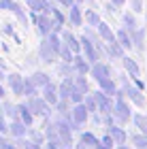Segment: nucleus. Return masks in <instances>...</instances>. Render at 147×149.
<instances>
[{"instance_id": "nucleus-47", "label": "nucleus", "mask_w": 147, "mask_h": 149, "mask_svg": "<svg viewBox=\"0 0 147 149\" xmlns=\"http://www.w3.org/2000/svg\"><path fill=\"white\" fill-rule=\"evenodd\" d=\"M111 2H113V4H115V6H122V4L126 2V0H111Z\"/></svg>"}, {"instance_id": "nucleus-48", "label": "nucleus", "mask_w": 147, "mask_h": 149, "mask_svg": "<svg viewBox=\"0 0 147 149\" xmlns=\"http://www.w3.org/2000/svg\"><path fill=\"white\" fill-rule=\"evenodd\" d=\"M6 143V141H4V136H2V132H0V149H2V145Z\"/></svg>"}, {"instance_id": "nucleus-22", "label": "nucleus", "mask_w": 147, "mask_h": 149, "mask_svg": "<svg viewBox=\"0 0 147 149\" xmlns=\"http://www.w3.org/2000/svg\"><path fill=\"white\" fill-rule=\"evenodd\" d=\"M109 134H111V139L115 141V143L122 145L124 141H126V132L122 130V128H115V126H109Z\"/></svg>"}, {"instance_id": "nucleus-24", "label": "nucleus", "mask_w": 147, "mask_h": 149, "mask_svg": "<svg viewBox=\"0 0 147 149\" xmlns=\"http://www.w3.org/2000/svg\"><path fill=\"white\" fill-rule=\"evenodd\" d=\"M26 4H28L34 13H43V11L49 6V4H47V0H26Z\"/></svg>"}, {"instance_id": "nucleus-49", "label": "nucleus", "mask_w": 147, "mask_h": 149, "mask_svg": "<svg viewBox=\"0 0 147 149\" xmlns=\"http://www.w3.org/2000/svg\"><path fill=\"white\" fill-rule=\"evenodd\" d=\"M4 98V90H2V85H0V100Z\"/></svg>"}, {"instance_id": "nucleus-5", "label": "nucleus", "mask_w": 147, "mask_h": 149, "mask_svg": "<svg viewBox=\"0 0 147 149\" xmlns=\"http://www.w3.org/2000/svg\"><path fill=\"white\" fill-rule=\"evenodd\" d=\"M81 45H83V49H85L88 62H90V64H96V62H98V51H96V47H94V40H92V36H90V34L81 36Z\"/></svg>"}, {"instance_id": "nucleus-4", "label": "nucleus", "mask_w": 147, "mask_h": 149, "mask_svg": "<svg viewBox=\"0 0 147 149\" xmlns=\"http://www.w3.org/2000/svg\"><path fill=\"white\" fill-rule=\"evenodd\" d=\"M0 9H2V11H11L22 24H28V17H26V13L22 11V6H19L15 0H0Z\"/></svg>"}, {"instance_id": "nucleus-44", "label": "nucleus", "mask_w": 147, "mask_h": 149, "mask_svg": "<svg viewBox=\"0 0 147 149\" xmlns=\"http://www.w3.org/2000/svg\"><path fill=\"white\" fill-rule=\"evenodd\" d=\"M56 2L64 4V6H72V4H75V0H56Z\"/></svg>"}, {"instance_id": "nucleus-7", "label": "nucleus", "mask_w": 147, "mask_h": 149, "mask_svg": "<svg viewBox=\"0 0 147 149\" xmlns=\"http://www.w3.org/2000/svg\"><path fill=\"white\" fill-rule=\"evenodd\" d=\"M122 94H124V92L117 94V102H115V107H113V109H115V115H117L119 121H128V119H130V109H128V104L124 102Z\"/></svg>"}, {"instance_id": "nucleus-6", "label": "nucleus", "mask_w": 147, "mask_h": 149, "mask_svg": "<svg viewBox=\"0 0 147 149\" xmlns=\"http://www.w3.org/2000/svg\"><path fill=\"white\" fill-rule=\"evenodd\" d=\"M6 81H9V87L13 90V94H17V96H24V83H26V79L22 77V74L11 72L9 77H6Z\"/></svg>"}, {"instance_id": "nucleus-21", "label": "nucleus", "mask_w": 147, "mask_h": 149, "mask_svg": "<svg viewBox=\"0 0 147 149\" xmlns=\"http://www.w3.org/2000/svg\"><path fill=\"white\" fill-rule=\"evenodd\" d=\"M81 22H83L81 9H79V4H72L70 6V24L72 26H81Z\"/></svg>"}, {"instance_id": "nucleus-1", "label": "nucleus", "mask_w": 147, "mask_h": 149, "mask_svg": "<svg viewBox=\"0 0 147 149\" xmlns=\"http://www.w3.org/2000/svg\"><path fill=\"white\" fill-rule=\"evenodd\" d=\"M60 45H62V40L58 38V34L56 32H51V34L47 36L41 43V49H38V56H41V60L43 62H47V64H53L58 60V56H60Z\"/></svg>"}, {"instance_id": "nucleus-46", "label": "nucleus", "mask_w": 147, "mask_h": 149, "mask_svg": "<svg viewBox=\"0 0 147 149\" xmlns=\"http://www.w3.org/2000/svg\"><path fill=\"white\" fill-rule=\"evenodd\" d=\"M75 149H90V145H85V143H83V141H81V143H79V145H77Z\"/></svg>"}, {"instance_id": "nucleus-51", "label": "nucleus", "mask_w": 147, "mask_h": 149, "mask_svg": "<svg viewBox=\"0 0 147 149\" xmlns=\"http://www.w3.org/2000/svg\"><path fill=\"white\" fill-rule=\"evenodd\" d=\"M0 79H4V74H2V70H0Z\"/></svg>"}, {"instance_id": "nucleus-39", "label": "nucleus", "mask_w": 147, "mask_h": 149, "mask_svg": "<svg viewBox=\"0 0 147 149\" xmlns=\"http://www.w3.org/2000/svg\"><path fill=\"white\" fill-rule=\"evenodd\" d=\"M0 132L9 134V124H6V115L4 113H0Z\"/></svg>"}, {"instance_id": "nucleus-23", "label": "nucleus", "mask_w": 147, "mask_h": 149, "mask_svg": "<svg viewBox=\"0 0 147 149\" xmlns=\"http://www.w3.org/2000/svg\"><path fill=\"white\" fill-rule=\"evenodd\" d=\"M98 32H100V36H102V38L107 40V43H109V40H113V38H117V36L111 32L109 24H105V22H100V24H98Z\"/></svg>"}, {"instance_id": "nucleus-29", "label": "nucleus", "mask_w": 147, "mask_h": 149, "mask_svg": "<svg viewBox=\"0 0 147 149\" xmlns=\"http://www.w3.org/2000/svg\"><path fill=\"white\" fill-rule=\"evenodd\" d=\"M109 53H111L113 58H122V56H124V51H122V45H119V40H117V38L109 40Z\"/></svg>"}, {"instance_id": "nucleus-35", "label": "nucleus", "mask_w": 147, "mask_h": 149, "mask_svg": "<svg viewBox=\"0 0 147 149\" xmlns=\"http://www.w3.org/2000/svg\"><path fill=\"white\" fill-rule=\"evenodd\" d=\"M134 124H137L139 130H143V132L147 134V117H145V115H137V117H134Z\"/></svg>"}, {"instance_id": "nucleus-38", "label": "nucleus", "mask_w": 147, "mask_h": 149, "mask_svg": "<svg viewBox=\"0 0 147 149\" xmlns=\"http://www.w3.org/2000/svg\"><path fill=\"white\" fill-rule=\"evenodd\" d=\"M85 107H88V111H96V109H98L96 98H94V96H88V98H85Z\"/></svg>"}, {"instance_id": "nucleus-3", "label": "nucleus", "mask_w": 147, "mask_h": 149, "mask_svg": "<svg viewBox=\"0 0 147 149\" xmlns=\"http://www.w3.org/2000/svg\"><path fill=\"white\" fill-rule=\"evenodd\" d=\"M36 24H38V32H41L43 36H49L51 32H56V30H58V28H56V22H53V17L49 15L47 11H43L41 15H38Z\"/></svg>"}, {"instance_id": "nucleus-25", "label": "nucleus", "mask_w": 147, "mask_h": 149, "mask_svg": "<svg viewBox=\"0 0 147 149\" xmlns=\"http://www.w3.org/2000/svg\"><path fill=\"white\" fill-rule=\"evenodd\" d=\"M15 145H17L19 149H43V147L38 145V143H34L32 139H30V141H28V139L24 141V136H19V139L15 141Z\"/></svg>"}, {"instance_id": "nucleus-20", "label": "nucleus", "mask_w": 147, "mask_h": 149, "mask_svg": "<svg viewBox=\"0 0 147 149\" xmlns=\"http://www.w3.org/2000/svg\"><path fill=\"white\" fill-rule=\"evenodd\" d=\"M30 79H32V83H34L36 87H45L47 83H51V81H49V74H45V72H34Z\"/></svg>"}, {"instance_id": "nucleus-15", "label": "nucleus", "mask_w": 147, "mask_h": 149, "mask_svg": "<svg viewBox=\"0 0 147 149\" xmlns=\"http://www.w3.org/2000/svg\"><path fill=\"white\" fill-rule=\"evenodd\" d=\"M62 40H64V43L72 49V53H79V49L83 47V45H81V40H77L72 32H64V34H62Z\"/></svg>"}, {"instance_id": "nucleus-41", "label": "nucleus", "mask_w": 147, "mask_h": 149, "mask_svg": "<svg viewBox=\"0 0 147 149\" xmlns=\"http://www.w3.org/2000/svg\"><path fill=\"white\" fill-rule=\"evenodd\" d=\"M111 145H113V139H111V134H109V136H105L102 141H100V147L98 149H111Z\"/></svg>"}, {"instance_id": "nucleus-37", "label": "nucleus", "mask_w": 147, "mask_h": 149, "mask_svg": "<svg viewBox=\"0 0 147 149\" xmlns=\"http://www.w3.org/2000/svg\"><path fill=\"white\" fill-rule=\"evenodd\" d=\"M124 22H126V26H128V32L132 34V32L137 30V22H134V17L130 15V13H126V17H124Z\"/></svg>"}, {"instance_id": "nucleus-40", "label": "nucleus", "mask_w": 147, "mask_h": 149, "mask_svg": "<svg viewBox=\"0 0 147 149\" xmlns=\"http://www.w3.org/2000/svg\"><path fill=\"white\" fill-rule=\"evenodd\" d=\"M28 132H30V139L34 141V143L43 145V132H36V130H28Z\"/></svg>"}, {"instance_id": "nucleus-50", "label": "nucleus", "mask_w": 147, "mask_h": 149, "mask_svg": "<svg viewBox=\"0 0 147 149\" xmlns=\"http://www.w3.org/2000/svg\"><path fill=\"white\" fill-rule=\"evenodd\" d=\"M81 2H83V0H75V4H81Z\"/></svg>"}, {"instance_id": "nucleus-33", "label": "nucleus", "mask_w": 147, "mask_h": 149, "mask_svg": "<svg viewBox=\"0 0 147 149\" xmlns=\"http://www.w3.org/2000/svg\"><path fill=\"white\" fill-rule=\"evenodd\" d=\"M4 115H6V117H11V119H19L17 104H11V102H6V104H4Z\"/></svg>"}, {"instance_id": "nucleus-52", "label": "nucleus", "mask_w": 147, "mask_h": 149, "mask_svg": "<svg viewBox=\"0 0 147 149\" xmlns=\"http://www.w3.org/2000/svg\"><path fill=\"white\" fill-rule=\"evenodd\" d=\"M119 149H128V147H124V145H122V147H119Z\"/></svg>"}, {"instance_id": "nucleus-42", "label": "nucleus", "mask_w": 147, "mask_h": 149, "mask_svg": "<svg viewBox=\"0 0 147 149\" xmlns=\"http://www.w3.org/2000/svg\"><path fill=\"white\" fill-rule=\"evenodd\" d=\"M45 149H66L62 143H58V141H47L45 143Z\"/></svg>"}, {"instance_id": "nucleus-14", "label": "nucleus", "mask_w": 147, "mask_h": 149, "mask_svg": "<svg viewBox=\"0 0 147 149\" xmlns=\"http://www.w3.org/2000/svg\"><path fill=\"white\" fill-rule=\"evenodd\" d=\"M92 74H94V79L98 81H105V79H109V66H105V64H92Z\"/></svg>"}, {"instance_id": "nucleus-11", "label": "nucleus", "mask_w": 147, "mask_h": 149, "mask_svg": "<svg viewBox=\"0 0 147 149\" xmlns=\"http://www.w3.org/2000/svg\"><path fill=\"white\" fill-rule=\"evenodd\" d=\"M124 94H128V98H130V100H132L134 104H139V107H143V104H145V98H143L141 90L132 87L130 83H126V85H124Z\"/></svg>"}, {"instance_id": "nucleus-18", "label": "nucleus", "mask_w": 147, "mask_h": 149, "mask_svg": "<svg viewBox=\"0 0 147 149\" xmlns=\"http://www.w3.org/2000/svg\"><path fill=\"white\" fill-rule=\"evenodd\" d=\"M45 11H47L49 13V15L53 17V22H56V28L60 30V28H62V24H64V15H62V13H60V9H56V6H47V9H45Z\"/></svg>"}, {"instance_id": "nucleus-2", "label": "nucleus", "mask_w": 147, "mask_h": 149, "mask_svg": "<svg viewBox=\"0 0 147 149\" xmlns=\"http://www.w3.org/2000/svg\"><path fill=\"white\" fill-rule=\"evenodd\" d=\"M28 107H30V111L34 113V115H41V117H45V119H47L49 113H51L49 102H47L45 98H38V96H32V98L28 100Z\"/></svg>"}, {"instance_id": "nucleus-13", "label": "nucleus", "mask_w": 147, "mask_h": 149, "mask_svg": "<svg viewBox=\"0 0 147 149\" xmlns=\"http://www.w3.org/2000/svg\"><path fill=\"white\" fill-rule=\"evenodd\" d=\"M26 132H28V126H26L22 119H13L9 124V134H11V136L19 139V136H24Z\"/></svg>"}, {"instance_id": "nucleus-10", "label": "nucleus", "mask_w": 147, "mask_h": 149, "mask_svg": "<svg viewBox=\"0 0 147 149\" xmlns=\"http://www.w3.org/2000/svg\"><path fill=\"white\" fill-rule=\"evenodd\" d=\"M94 98H96V102H98V109L102 111L105 115H109L113 111V104H111V96H107L105 92H96L94 94Z\"/></svg>"}, {"instance_id": "nucleus-36", "label": "nucleus", "mask_w": 147, "mask_h": 149, "mask_svg": "<svg viewBox=\"0 0 147 149\" xmlns=\"http://www.w3.org/2000/svg\"><path fill=\"white\" fill-rule=\"evenodd\" d=\"M132 143H134L139 149H147V136H143V134H137V136H132Z\"/></svg>"}, {"instance_id": "nucleus-27", "label": "nucleus", "mask_w": 147, "mask_h": 149, "mask_svg": "<svg viewBox=\"0 0 147 149\" xmlns=\"http://www.w3.org/2000/svg\"><path fill=\"white\" fill-rule=\"evenodd\" d=\"M115 36H117V40H119V45H122V47H126V49H130V47H132V36L126 30H119Z\"/></svg>"}, {"instance_id": "nucleus-9", "label": "nucleus", "mask_w": 147, "mask_h": 149, "mask_svg": "<svg viewBox=\"0 0 147 149\" xmlns=\"http://www.w3.org/2000/svg\"><path fill=\"white\" fill-rule=\"evenodd\" d=\"M72 85H75V79L72 77H66L62 83L58 85V94H60V100H70V94H72Z\"/></svg>"}, {"instance_id": "nucleus-32", "label": "nucleus", "mask_w": 147, "mask_h": 149, "mask_svg": "<svg viewBox=\"0 0 147 149\" xmlns=\"http://www.w3.org/2000/svg\"><path fill=\"white\" fill-rule=\"evenodd\" d=\"M132 43H134V47L139 51L145 49V45H143V30H134L132 32Z\"/></svg>"}, {"instance_id": "nucleus-34", "label": "nucleus", "mask_w": 147, "mask_h": 149, "mask_svg": "<svg viewBox=\"0 0 147 149\" xmlns=\"http://www.w3.org/2000/svg\"><path fill=\"white\" fill-rule=\"evenodd\" d=\"M85 22H88L90 26H98V24H100L98 13H96V11H88V13H85Z\"/></svg>"}, {"instance_id": "nucleus-45", "label": "nucleus", "mask_w": 147, "mask_h": 149, "mask_svg": "<svg viewBox=\"0 0 147 149\" xmlns=\"http://www.w3.org/2000/svg\"><path fill=\"white\" fill-rule=\"evenodd\" d=\"M2 149H17V145H11V143H9V141H6V143L2 145Z\"/></svg>"}, {"instance_id": "nucleus-16", "label": "nucleus", "mask_w": 147, "mask_h": 149, "mask_svg": "<svg viewBox=\"0 0 147 149\" xmlns=\"http://www.w3.org/2000/svg\"><path fill=\"white\" fill-rule=\"evenodd\" d=\"M17 111H19V119L30 128L32 126V115H34V113L30 111V107L28 104H17Z\"/></svg>"}, {"instance_id": "nucleus-26", "label": "nucleus", "mask_w": 147, "mask_h": 149, "mask_svg": "<svg viewBox=\"0 0 147 149\" xmlns=\"http://www.w3.org/2000/svg\"><path fill=\"white\" fill-rule=\"evenodd\" d=\"M58 53H60V58H62V62H72V60H75V58H72V49L64 43V40H62V45H60Z\"/></svg>"}, {"instance_id": "nucleus-43", "label": "nucleus", "mask_w": 147, "mask_h": 149, "mask_svg": "<svg viewBox=\"0 0 147 149\" xmlns=\"http://www.w3.org/2000/svg\"><path fill=\"white\" fill-rule=\"evenodd\" d=\"M132 9L134 11H143V2L141 0H132Z\"/></svg>"}, {"instance_id": "nucleus-28", "label": "nucleus", "mask_w": 147, "mask_h": 149, "mask_svg": "<svg viewBox=\"0 0 147 149\" xmlns=\"http://www.w3.org/2000/svg\"><path fill=\"white\" fill-rule=\"evenodd\" d=\"M81 141H83L85 145H90L92 149H98V147H100V139H96L92 132H85V134H81Z\"/></svg>"}, {"instance_id": "nucleus-19", "label": "nucleus", "mask_w": 147, "mask_h": 149, "mask_svg": "<svg viewBox=\"0 0 147 149\" xmlns=\"http://www.w3.org/2000/svg\"><path fill=\"white\" fill-rule=\"evenodd\" d=\"M100 87H102V92L107 94V96H117V87H115V83H113L111 79H105V81H100Z\"/></svg>"}, {"instance_id": "nucleus-17", "label": "nucleus", "mask_w": 147, "mask_h": 149, "mask_svg": "<svg viewBox=\"0 0 147 149\" xmlns=\"http://www.w3.org/2000/svg\"><path fill=\"white\" fill-rule=\"evenodd\" d=\"M88 58H81L77 53V58L72 60V66H75V72H79V74H88L90 72V66H88V62H85Z\"/></svg>"}, {"instance_id": "nucleus-31", "label": "nucleus", "mask_w": 147, "mask_h": 149, "mask_svg": "<svg viewBox=\"0 0 147 149\" xmlns=\"http://www.w3.org/2000/svg\"><path fill=\"white\" fill-rule=\"evenodd\" d=\"M36 90H38V87L32 83V79H26V83H24V96H26V98L36 96Z\"/></svg>"}, {"instance_id": "nucleus-8", "label": "nucleus", "mask_w": 147, "mask_h": 149, "mask_svg": "<svg viewBox=\"0 0 147 149\" xmlns=\"http://www.w3.org/2000/svg\"><path fill=\"white\" fill-rule=\"evenodd\" d=\"M88 107L81 104V102H77L75 107H72V124H75V130H77V126L79 124H83L85 119H88Z\"/></svg>"}, {"instance_id": "nucleus-30", "label": "nucleus", "mask_w": 147, "mask_h": 149, "mask_svg": "<svg viewBox=\"0 0 147 149\" xmlns=\"http://www.w3.org/2000/svg\"><path fill=\"white\" fill-rule=\"evenodd\" d=\"M124 66H126V70L130 72V77H139V66H137V62L134 60H130V58H124Z\"/></svg>"}, {"instance_id": "nucleus-12", "label": "nucleus", "mask_w": 147, "mask_h": 149, "mask_svg": "<svg viewBox=\"0 0 147 149\" xmlns=\"http://www.w3.org/2000/svg\"><path fill=\"white\" fill-rule=\"evenodd\" d=\"M43 98L47 100L49 104H58V100H60V94H58V85H53V83H47L43 87Z\"/></svg>"}]
</instances>
